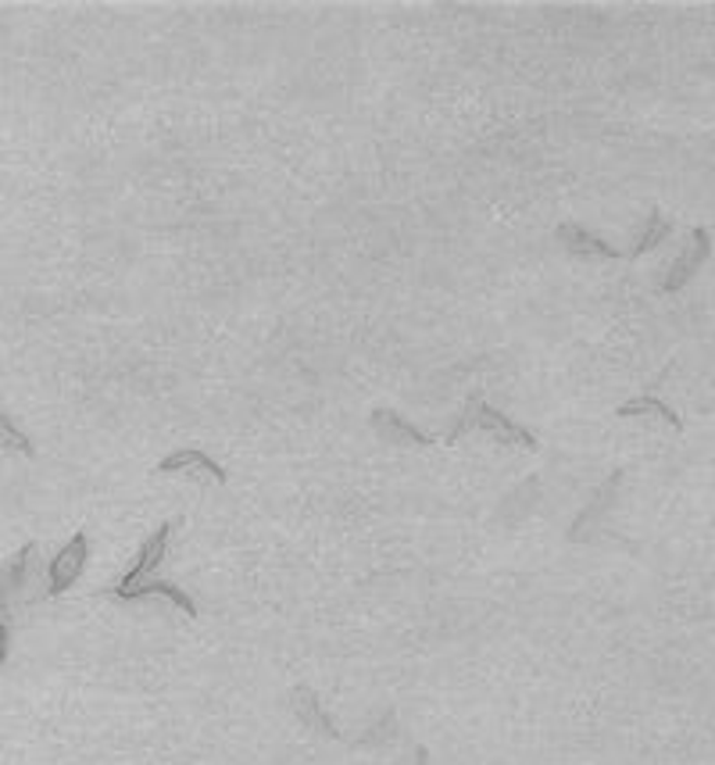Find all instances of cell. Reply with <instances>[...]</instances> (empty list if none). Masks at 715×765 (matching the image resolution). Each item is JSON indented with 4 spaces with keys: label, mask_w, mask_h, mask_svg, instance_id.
Listing matches in <instances>:
<instances>
[{
    "label": "cell",
    "mask_w": 715,
    "mask_h": 765,
    "mask_svg": "<svg viewBox=\"0 0 715 765\" xmlns=\"http://www.w3.org/2000/svg\"><path fill=\"white\" fill-rule=\"evenodd\" d=\"M465 429H484V434H490L494 440H501L504 448H526V451H537V437L529 434L526 426L519 423H512L509 415L498 412V409H490V404L479 398V393H473V398L465 401V409L459 415V423H454V429L448 434V448H454V443L462 440Z\"/></svg>",
    "instance_id": "obj_1"
},
{
    "label": "cell",
    "mask_w": 715,
    "mask_h": 765,
    "mask_svg": "<svg viewBox=\"0 0 715 765\" xmlns=\"http://www.w3.org/2000/svg\"><path fill=\"white\" fill-rule=\"evenodd\" d=\"M86 562H90V537L76 534L65 548H61L58 559L47 565V598L65 594V590L83 576Z\"/></svg>",
    "instance_id": "obj_2"
},
{
    "label": "cell",
    "mask_w": 715,
    "mask_h": 765,
    "mask_svg": "<svg viewBox=\"0 0 715 765\" xmlns=\"http://www.w3.org/2000/svg\"><path fill=\"white\" fill-rule=\"evenodd\" d=\"M168 534H172V523H162L154 529L151 537L143 540V548H140V554H137V562L129 565V573L118 579L115 584V590H126V587H137V584H143L147 576H151L158 565L165 562V551H168Z\"/></svg>",
    "instance_id": "obj_3"
},
{
    "label": "cell",
    "mask_w": 715,
    "mask_h": 765,
    "mask_svg": "<svg viewBox=\"0 0 715 765\" xmlns=\"http://www.w3.org/2000/svg\"><path fill=\"white\" fill-rule=\"evenodd\" d=\"M708 247H712L708 229H705V226H698L694 233H690V247H687V251H683L680 258H676L669 273H665L662 290H665V293H676L687 279H694V273L701 268V262H705V258H708Z\"/></svg>",
    "instance_id": "obj_4"
},
{
    "label": "cell",
    "mask_w": 715,
    "mask_h": 765,
    "mask_svg": "<svg viewBox=\"0 0 715 765\" xmlns=\"http://www.w3.org/2000/svg\"><path fill=\"white\" fill-rule=\"evenodd\" d=\"M373 426L387 443H393V448H429V443H434V437L423 434V429H415L409 418H401L398 412H390V409H376Z\"/></svg>",
    "instance_id": "obj_5"
},
{
    "label": "cell",
    "mask_w": 715,
    "mask_h": 765,
    "mask_svg": "<svg viewBox=\"0 0 715 765\" xmlns=\"http://www.w3.org/2000/svg\"><path fill=\"white\" fill-rule=\"evenodd\" d=\"M158 473H162V476H172V473H204L208 479H215V484H226V468H222L215 459H208L204 451H197V448L172 451L165 462H158Z\"/></svg>",
    "instance_id": "obj_6"
},
{
    "label": "cell",
    "mask_w": 715,
    "mask_h": 765,
    "mask_svg": "<svg viewBox=\"0 0 715 765\" xmlns=\"http://www.w3.org/2000/svg\"><path fill=\"white\" fill-rule=\"evenodd\" d=\"M111 594H115L118 601H140V598H168L176 609H183L190 615V619H197V604L190 594H183V590L176 584H165V579H143V584L137 587H126V590H115L111 587Z\"/></svg>",
    "instance_id": "obj_7"
},
{
    "label": "cell",
    "mask_w": 715,
    "mask_h": 765,
    "mask_svg": "<svg viewBox=\"0 0 715 765\" xmlns=\"http://www.w3.org/2000/svg\"><path fill=\"white\" fill-rule=\"evenodd\" d=\"M554 237H559V243L565 247V251L569 254H576V258H619V251H615V247H609L605 240L598 237V233H590V229H584V226H559V233H554Z\"/></svg>",
    "instance_id": "obj_8"
},
{
    "label": "cell",
    "mask_w": 715,
    "mask_h": 765,
    "mask_svg": "<svg viewBox=\"0 0 715 765\" xmlns=\"http://www.w3.org/2000/svg\"><path fill=\"white\" fill-rule=\"evenodd\" d=\"M293 712H298V719L308 723L318 737H326V740H343L337 726L329 723V715L323 712V705H318V698L312 694L308 687H298L293 690Z\"/></svg>",
    "instance_id": "obj_9"
},
{
    "label": "cell",
    "mask_w": 715,
    "mask_h": 765,
    "mask_svg": "<svg viewBox=\"0 0 715 765\" xmlns=\"http://www.w3.org/2000/svg\"><path fill=\"white\" fill-rule=\"evenodd\" d=\"M36 551H40V548H36L33 540H29V544H22L15 559L4 565V573H0V590H4V594H18V590H26L29 573H33V562H36Z\"/></svg>",
    "instance_id": "obj_10"
},
{
    "label": "cell",
    "mask_w": 715,
    "mask_h": 765,
    "mask_svg": "<svg viewBox=\"0 0 715 765\" xmlns=\"http://www.w3.org/2000/svg\"><path fill=\"white\" fill-rule=\"evenodd\" d=\"M619 418H637V415H662L665 423H669L673 429H683V423H680V415H676L669 404H665L662 398H655V393H640V398H634V401H626V404H619V412H615Z\"/></svg>",
    "instance_id": "obj_11"
},
{
    "label": "cell",
    "mask_w": 715,
    "mask_h": 765,
    "mask_svg": "<svg viewBox=\"0 0 715 765\" xmlns=\"http://www.w3.org/2000/svg\"><path fill=\"white\" fill-rule=\"evenodd\" d=\"M673 233V222H665L662 218V212L655 208V212L648 215V222H644V233H640L637 237V243H634V251H630V258H644L648 251H655V247L669 237Z\"/></svg>",
    "instance_id": "obj_12"
},
{
    "label": "cell",
    "mask_w": 715,
    "mask_h": 765,
    "mask_svg": "<svg viewBox=\"0 0 715 765\" xmlns=\"http://www.w3.org/2000/svg\"><path fill=\"white\" fill-rule=\"evenodd\" d=\"M0 448H4V451H18V454H26V459H33V454H36L33 440L22 434V429L11 423L4 412H0Z\"/></svg>",
    "instance_id": "obj_13"
},
{
    "label": "cell",
    "mask_w": 715,
    "mask_h": 765,
    "mask_svg": "<svg viewBox=\"0 0 715 765\" xmlns=\"http://www.w3.org/2000/svg\"><path fill=\"white\" fill-rule=\"evenodd\" d=\"M8 644H11V634H8V594L0 590V665L8 662Z\"/></svg>",
    "instance_id": "obj_14"
},
{
    "label": "cell",
    "mask_w": 715,
    "mask_h": 765,
    "mask_svg": "<svg viewBox=\"0 0 715 765\" xmlns=\"http://www.w3.org/2000/svg\"><path fill=\"white\" fill-rule=\"evenodd\" d=\"M426 762H429V751L426 748H415V758L404 762V765H426Z\"/></svg>",
    "instance_id": "obj_15"
}]
</instances>
